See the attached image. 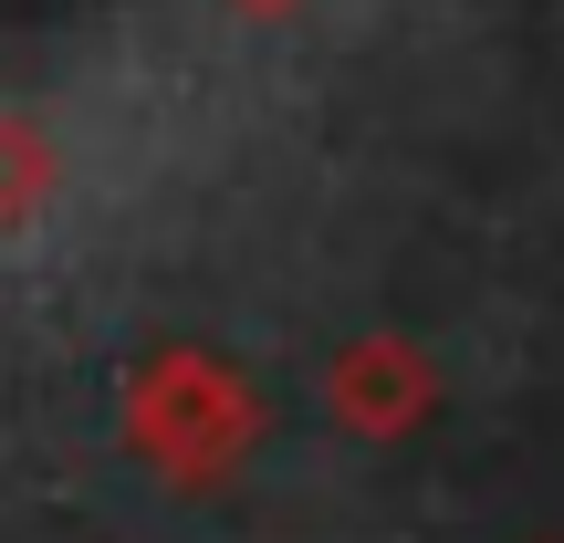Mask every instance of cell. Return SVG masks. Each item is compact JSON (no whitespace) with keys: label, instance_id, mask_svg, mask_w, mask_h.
Instances as JSON below:
<instances>
[{"label":"cell","instance_id":"cell-1","mask_svg":"<svg viewBox=\"0 0 564 543\" xmlns=\"http://www.w3.org/2000/svg\"><path fill=\"white\" fill-rule=\"evenodd\" d=\"M126 428H137V449L158 460V481L209 491V481H230V470L251 460L262 408H251V387L230 377V366H209V356H188V345H167V356L137 377V398H126Z\"/></svg>","mask_w":564,"mask_h":543},{"label":"cell","instance_id":"cell-2","mask_svg":"<svg viewBox=\"0 0 564 543\" xmlns=\"http://www.w3.org/2000/svg\"><path fill=\"white\" fill-rule=\"evenodd\" d=\"M335 419L356 428V439H398V428H419L429 419V366L408 356V345H345Z\"/></svg>","mask_w":564,"mask_h":543}]
</instances>
